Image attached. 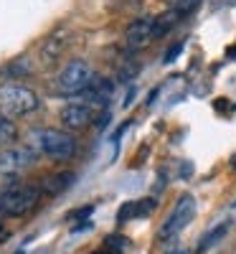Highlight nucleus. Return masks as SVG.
Instances as JSON below:
<instances>
[{
  "instance_id": "obj_21",
  "label": "nucleus",
  "mask_w": 236,
  "mask_h": 254,
  "mask_svg": "<svg viewBox=\"0 0 236 254\" xmlns=\"http://www.w3.org/2000/svg\"><path fill=\"white\" fill-rule=\"evenodd\" d=\"M176 254H185V252H176Z\"/></svg>"
},
{
  "instance_id": "obj_14",
  "label": "nucleus",
  "mask_w": 236,
  "mask_h": 254,
  "mask_svg": "<svg viewBox=\"0 0 236 254\" xmlns=\"http://www.w3.org/2000/svg\"><path fill=\"white\" fill-rule=\"evenodd\" d=\"M18 140V127L5 117V115H0V147H10L13 142Z\"/></svg>"
},
{
  "instance_id": "obj_3",
  "label": "nucleus",
  "mask_w": 236,
  "mask_h": 254,
  "mask_svg": "<svg viewBox=\"0 0 236 254\" xmlns=\"http://www.w3.org/2000/svg\"><path fill=\"white\" fill-rule=\"evenodd\" d=\"M94 79H97V74H94V69L89 66V64L84 59H74L59 74L56 87H59L61 94H66V97H81L84 92L92 87Z\"/></svg>"
},
{
  "instance_id": "obj_13",
  "label": "nucleus",
  "mask_w": 236,
  "mask_h": 254,
  "mask_svg": "<svg viewBox=\"0 0 236 254\" xmlns=\"http://www.w3.org/2000/svg\"><path fill=\"white\" fill-rule=\"evenodd\" d=\"M180 10H176V8H170L168 13H163V15H155V38H160V36H165L170 28H173L178 20H180Z\"/></svg>"
},
{
  "instance_id": "obj_6",
  "label": "nucleus",
  "mask_w": 236,
  "mask_h": 254,
  "mask_svg": "<svg viewBox=\"0 0 236 254\" xmlns=\"http://www.w3.org/2000/svg\"><path fill=\"white\" fill-rule=\"evenodd\" d=\"M36 163V153L31 147H5L0 150V173L3 176H18L28 171Z\"/></svg>"
},
{
  "instance_id": "obj_9",
  "label": "nucleus",
  "mask_w": 236,
  "mask_h": 254,
  "mask_svg": "<svg viewBox=\"0 0 236 254\" xmlns=\"http://www.w3.org/2000/svg\"><path fill=\"white\" fill-rule=\"evenodd\" d=\"M112 92H115V84H112V79L97 76V79L92 81V87H89L87 92H84L81 97H84V102H87V104H92V107L97 110L99 104H107V102H110Z\"/></svg>"
},
{
  "instance_id": "obj_10",
  "label": "nucleus",
  "mask_w": 236,
  "mask_h": 254,
  "mask_svg": "<svg viewBox=\"0 0 236 254\" xmlns=\"http://www.w3.org/2000/svg\"><path fill=\"white\" fill-rule=\"evenodd\" d=\"M158 206L155 198H140V201H127L122 208H119V214L117 219L124 224V221H130V219H137V216H147V214H153Z\"/></svg>"
},
{
  "instance_id": "obj_7",
  "label": "nucleus",
  "mask_w": 236,
  "mask_h": 254,
  "mask_svg": "<svg viewBox=\"0 0 236 254\" xmlns=\"http://www.w3.org/2000/svg\"><path fill=\"white\" fill-rule=\"evenodd\" d=\"M59 117H61V125L69 127V130H84V127H89L94 122L97 110L87 102H71L66 107H61Z\"/></svg>"
},
{
  "instance_id": "obj_2",
  "label": "nucleus",
  "mask_w": 236,
  "mask_h": 254,
  "mask_svg": "<svg viewBox=\"0 0 236 254\" xmlns=\"http://www.w3.org/2000/svg\"><path fill=\"white\" fill-rule=\"evenodd\" d=\"M41 107V99L33 89L23 87V84H3L0 87V115L5 117H20L36 112Z\"/></svg>"
},
{
  "instance_id": "obj_18",
  "label": "nucleus",
  "mask_w": 236,
  "mask_h": 254,
  "mask_svg": "<svg viewBox=\"0 0 236 254\" xmlns=\"http://www.w3.org/2000/svg\"><path fill=\"white\" fill-rule=\"evenodd\" d=\"M8 219V214H5V208H3V203H0V226H3V221Z\"/></svg>"
},
{
  "instance_id": "obj_4",
  "label": "nucleus",
  "mask_w": 236,
  "mask_h": 254,
  "mask_svg": "<svg viewBox=\"0 0 236 254\" xmlns=\"http://www.w3.org/2000/svg\"><path fill=\"white\" fill-rule=\"evenodd\" d=\"M38 193L41 190L33 188V186H18V188H10L0 196V203H3L5 214L8 216H26L36 208L38 203Z\"/></svg>"
},
{
  "instance_id": "obj_1",
  "label": "nucleus",
  "mask_w": 236,
  "mask_h": 254,
  "mask_svg": "<svg viewBox=\"0 0 236 254\" xmlns=\"http://www.w3.org/2000/svg\"><path fill=\"white\" fill-rule=\"evenodd\" d=\"M28 145L33 153H44L54 160H69L76 153V140L61 130H36L31 132Z\"/></svg>"
},
{
  "instance_id": "obj_16",
  "label": "nucleus",
  "mask_w": 236,
  "mask_h": 254,
  "mask_svg": "<svg viewBox=\"0 0 236 254\" xmlns=\"http://www.w3.org/2000/svg\"><path fill=\"white\" fill-rule=\"evenodd\" d=\"M180 51H183V41H178L176 46H170V49L165 51V61H168V64H170V61H176V56H178Z\"/></svg>"
},
{
  "instance_id": "obj_8",
  "label": "nucleus",
  "mask_w": 236,
  "mask_h": 254,
  "mask_svg": "<svg viewBox=\"0 0 236 254\" xmlns=\"http://www.w3.org/2000/svg\"><path fill=\"white\" fill-rule=\"evenodd\" d=\"M153 38H155V18H137L127 28V46L130 49H142Z\"/></svg>"
},
{
  "instance_id": "obj_19",
  "label": "nucleus",
  "mask_w": 236,
  "mask_h": 254,
  "mask_svg": "<svg viewBox=\"0 0 236 254\" xmlns=\"http://www.w3.org/2000/svg\"><path fill=\"white\" fill-rule=\"evenodd\" d=\"M94 254H112V252L107 249V247H102V249H99V252H94Z\"/></svg>"
},
{
  "instance_id": "obj_20",
  "label": "nucleus",
  "mask_w": 236,
  "mask_h": 254,
  "mask_svg": "<svg viewBox=\"0 0 236 254\" xmlns=\"http://www.w3.org/2000/svg\"><path fill=\"white\" fill-rule=\"evenodd\" d=\"M231 165H234V168H236V155H234V158H231Z\"/></svg>"
},
{
  "instance_id": "obj_5",
  "label": "nucleus",
  "mask_w": 236,
  "mask_h": 254,
  "mask_svg": "<svg viewBox=\"0 0 236 254\" xmlns=\"http://www.w3.org/2000/svg\"><path fill=\"white\" fill-rule=\"evenodd\" d=\"M193 216H196V198L190 193H185L178 198V203L170 211V216L165 219V224L160 229V239H173L178 231H183L193 221Z\"/></svg>"
},
{
  "instance_id": "obj_17",
  "label": "nucleus",
  "mask_w": 236,
  "mask_h": 254,
  "mask_svg": "<svg viewBox=\"0 0 236 254\" xmlns=\"http://www.w3.org/2000/svg\"><path fill=\"white\" fill-rule=\"evenodd\" d=\"M92 214V206H87V208H76V211H71L69 214V221H74V219H84V216H89Z\"/></svg>"
},
{
  "instance_id": "obj_11",
  "label": "nucleus",
  "mask_w": 236,
  "mask_h": 254,
  "mask_svg": "<svg viewBox=\"0 0 236 254\" xmlns=\"http://www.w3.org/2000/svg\"><path fill=\"white\" fill-rule=\"evenodd\" d=\"M74 173L71 171H63V173H56V176H49L44 183H41V190L44 193H49V196H59V193H63L71 183H74Z\"/></svg>"
},
{
  "instance_id": "obj_15",
  "label": "nucleus",
  "mask_w": 236,
  "mask_h": 254,
  "mask_svg": "<svg viewBox=\"0 0 236 254\" xmlns=\"http://www.w3.org/2000/svg\"><path fill=\"white\" fill-rule=\"evenodd\" d=\"M104 247L110 249L112 254H122V252L127 249V239H124V237H110V239L104 242Z\"/></svg>"
},
{
  "instance_id": "obj_12",
  "label": "nucleus",
  "mask_w": 236,
  "mask_h": 254,
  "mask_svg": "<svg viewBox=\"0 0 236 254\" xmlns=\"http://www.w3.org/2000/svg\"><path fill=\"white\" fill-rule=\"evenodd\" d=\"M229 229H231V221H221L219 226H213L208 234H203V239H201V244H198V252H208L211 247H216V244L229 234Z\"/></svg>"
}]
</instances>
